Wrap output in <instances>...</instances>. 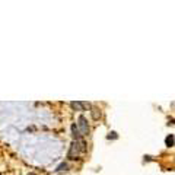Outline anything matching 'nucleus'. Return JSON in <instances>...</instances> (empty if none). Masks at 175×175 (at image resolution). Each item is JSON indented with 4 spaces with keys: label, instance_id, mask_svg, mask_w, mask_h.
I'll return each instance as SVG.
<instances>
[{
    "label": "nucleus",
    "instance_id": "obj_3",
    "mask_svg": "<svg viewBox=\"0 0 175 175\" xmlns=\"http://www.w3.org/2000/svg\"><path fill=\"white\" fill-rule=\"evenodd\" d=\"M91 117H92V120H95V121L101 120V117H102L101 109L96 108V106H91Z\"/></svg>",
    "mask_w": 175,
    "mask_h": 175
},
{
    "label": "nucleus",
    "instance_id": "obj_1",
    "mask_svg": "<svg viewBox=\"0 0 175 175\" xmlns=\"http://www.w3.org/2000/svg\"><path fill=\"white\" fill-rule=\"evenodd\" d=\"M86 152V143L79 139V140H73L72 144H70V149H69V153H67V158L70 159H76L79 156V153H83Z\"/></svg>",
    "mask_w": 175,
    "mask_h": 175
},
{
    "label": "nucleus",
    "instance_id": "obj_4",
    "mask_svg": "<svg viewBox=\"0 0 175 175\" xmlns=\"http://www.w3.org/2000/svg\"><path fill=\"white\" fill-rule=\"evenodd\" d=\"M70 106L73 108V109H77V111H83V104L82 102H79V101H73V102H70Z\"/></svg>",
    "mask_w": 175,
    "mask_h": 175
},
{
    "label": "nucleus",
    "instance_id": "obj_8",
    "mask_svg": "<svg viewBox=\"0 0 175 175\" xmlns=\"http://www.w3.org/2000/svg\"><path fill=\"white\" fill-rule=\"evenodd\" d=\"M66 169H67V163H61V165L58 166L57 171H66Z\"/></svg>",
    "mask_w": 175,
    "mask_h": 175
},
{
    "label": "nucleus",
    "instance_id": "obj_6",
    "mask_svg": "<svg viewBox=\"0 0 175 175\" xmlns=\"http://www.w3.org/2000/svg\"><path fill=\"white\" fill-rule=\"evenodd\" d=\"M174 143H175V137H174V134L166 136V139H165V144H166L168 147H171V146H174Z\"/></svg>",
    "mask_w": 175,
    "mask_h": 175
},
{
    "label": "nucleus",
    "instance_id": "obj_9",
    "mask_svg": "<svg viewBox=\"0 0 175 175\" xmlns=\"http://www.w3.org/2000/svg\"><path fill=\"white\" fill-rule=\"evenodd\" d=\"M28 175H37V174H28Z\"/></svg>",
    "mask_w": 175,
    "mask_h": 175
},
{
    "label": "nucleus",
    "instance_id": "obj_7",
    "mask_svg": "<svg viewBox=\"0 0 175 175\" xmlns=\"http://www.w3.org/2000/svg\"><path fill=\"white\" fill-rule=\"evenodd\" d=\"M106 137H108V139H117L118 136H117V133H115V131H111V133H109Z\"/></svg>",
    "mask_w": 175,
    "mask_h": 175
},
{
    "label": "nucleus",
    "instance_id": "obj_2",
    "mask_svg": "<svg viewBox=\"0 0 175 175\" xmlns=\"http://www.w3.org/2000/svg\"><path fill=\"white\" fill-rule=\"evenodd\" d=\"M77 130H79V133L80 136H86V134H89V124H88V120L80 115L77 118Z\"/></svg>",
    "mask_w": 175,
    "mask_h": 175
},
{
    "label": "nucleus",
    "instance_id": "obj_5",
    "mask_svg": "<svg viewBox=\"0 0 175 175\" xmlns=\"http://www.w3.org/2000/svg\"><path fill=\"white\" fill-rule=\"evenodd\" d=\"M72 133H73V137H75V140H79L82 136H80V133H79V130H77V125L76 124H73L72 125Z\"/></svg>",
    "mask_w": 175,
    "mask_h": 175
}]
</instances>
